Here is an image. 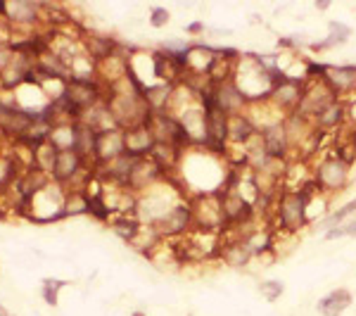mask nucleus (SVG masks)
I'll use <instances>...</instances> for the list:
<instances>
[{
	"label": "nucleus",
	"mask_w": 356,
	"mask_h": 316,
	"mask_svg": "<svg viewBox=\"0 0 356 316\" xmlns=\"http://www.w3.org/2000/svg\"><path fill=\"white\" fill-rule=\"evenodd\" d=\"M150 26L152 29H164L171 22V13L166 8H150Z\"/></svg>",
	"instance_id": "18"
},
{
	"label": "nucleus",
	"mask_w": 356,
	"mask_h": 316,
	"mask_svg": "<svg viewBox=\"0 0 356 316\" xmlns=\"http://www.w3.org/2000/svg\"><path fill=\"white\" fill-rule=\"evenodd\" d=\"M356 216V198L347 200L344 205H337L335 210H330L328 214L323 216V219L318 221V228L321 231H330V228H337V226H344V223H349Z\"/></svg>",
	"instance_id": "12"
},
{
	"label": "nucleus",
	"mask_w": 356,
	"mask_h": 316,
	"mask_svg": "<svg viewBox=\"0 0 356 316\" xmlns=\"http://www.w3.org/2000/svg\"><path fill=\"white\" fill-rule=\"evenodd\" d=\"M65 281H57V278H45L43 281V300L50 304V307H55L57 304V292L65 288Z\"/></svg>",
	"instance_id": "16"
},
{
	"label": "nucleus",
	"mask_w": 356,
	"mask_h": 316,
	"mask_svg": "<svg viewBox=\"0 0 356 316\" xmlns=\"http://www.w3.org/2000/svg\"><path fill=\"white\" fill-rule=\"evenodd\" d=\"M76 134H79V124H55L50 143H53L57 150H74Z\"/></svg>",
	"instance_id": "13"
},
{
	"label": "nucleus",
	"mask_w": 356,
	"mask_h": 316,
	"mask_svg": "<svg viewBox=\"0 0 356 316\" xmlns=\"http://www.w3.org/2000/svg\"><path fill=\"white\" fill-rule=\"evenodd\" d=\"M154 228L159 231L164 240H181L195 228V210H193V198H183L181 203L171 207L169 212L154 223Z\"/></svg>",
	"instance_id": "3"
},
{
	"label": "nucleus",
	"mask_w": 356,
	"mask_h": 316,
	"mask_svg": "<svg viewBox=\"0 0 356 316\" xmlns=\"http://www.w3.org/2000/svg\"><path fill=\"white\" fill-rule=\"evenodd\" d=\"M257 138H259V126L250 117V110L228 119V150H245Z\"/></svg>",
	"instance_id": "5"
},
{
	"label": "nucleus",
	"mask_w": 356,
	"mask_h": 316,
	"mask_svg": "<svg viewBox=\"0 0 356 316\" xmlns=\"http://www.w3.org/2000/svg\"><path fill=\"white\" fill-rule=\"evenodd\" d=\"M352 174H354L352 166L337 157L330 148L321 152L312 162V181H314L316 191L328 200L337 198V195H342L347 191L349 181H352Z\"/></svg>",
	"instance_id": "1"
},
{
	"label": "nucleus",
	"mask_w": 356,
	"mask_h": 316,
	"mask_svg": "<svg viewBox=\"0 0 356 316\" xmlns=\"http://www.w3.org/2000/svg\"><path fill=\"white\" fill-rule=\"evenodd\" d=\"M323 81L342 100L356 97V65H328Z\"/></svg>",
	"instance_id": "6"
},
{
	"label": "nucleus",
	"mask_w": 356,
	"mask_h": 316,
	"mask_svg": "<svg viewBox=\"0 0 356 316\" xmlns=\"http://www.w3.org/2000/svg\"><path fill=\"white\" fill-rule=\"evenodd\" d=\"M126 152L124 145V129H107L97 134V150H95V164L110 162Z\"/></svg>",
	"instance_id": "9"
},
{
	"label": "nucleus",
	"mask_w": 356,
	"mask_h": 316,
	"mask_svg": "<svg viewBox=\"0 0 356 316\" xmlns=\"http://www.w3.org/2000/svg\"><path fill=\"white\" fill-rule=\"evenodd\" d=\"M0 90H3V88H0Z\"/></svg>",
	"instance_id": "23"
},
{
	"label": "nucleus",
	"mask_w": 356,
	"mask_h": 316,
	"mask_svg": "<svg viewBox=\"0 0 356 316\" xmlns=\"http://www.w3.org/2000/svg\"><path fill=\"white\" fill-rule=\"evenodd\" d=\"M312 124L318 131L328 134V136H335L337 131L347 129V126H349V119H347V100H342V97L332 100L328 107H323V110L316 114V117L312 119Z\"/></svg>",
	"instance_id": "7"
},
{
	"label": "nucleus",
	"mask_w": 356,
	"mask_h": 316,
	"mask_svg": "<svg viewBox=\"0 0 356 316\" xmlns=\"http://www.w3.org/2000/svg\"><path fill=\"white\" fill-rule=\"evenodd\" d=\"M65 97L72 102V107L79 112V119H81L83 112L93 110L95 105L105 102V86L100 84V79H90V81L72 79V81H67Z\"/></svg>",
	"instance_id": "4"
},
{
	"label": "nucleus",
	"mask_w": 356,
	"mask_h": 316,
	"mask_svg": "<svg viewBox=\"0 0 356 316\" xmlns=\"http://www.w3.org/2000/svg\"><path fill=\"white\" fill-rule=\"evenodd\" d=\"M283 292H285V283H283V281L268 278V281H261V283H259V295L266 302H278L280 297H283Z\"/></svg>",
	"instance_id": "15"
},
{
	"label": "nucleus",
	"mask_w": 356,
	"mask_h": 316,
	"mask_svg": "<svg viewBox=\"0 0 356 316\" xmlns=\"http://www.w3.org/2000/svg\"><path fill=\"white\" fill-rule=\"evenodd\" d=\"M330 8V3H325V0H321V3H316V10H321V13H325V10Z\"/></svg>",
	"instance_id": "21"
},
{
	"label": "nucleus",
	"mask_w": 356,
	"mask_h": 316,
	"mask_svg": "<svg viewBox=\"0 0 356 316\" xmlns=\"http://www.w3.org/2000/svg\"><path fill=\"white\" fill-rule=\"evenodd\" d=\"M88 214V193L86 191H67L65 198V216Z\"/></svg>",
	"instance_id": "14"
},
{
	"label": "nucleus",
	"mask_w": 356,
	"mask_h": 316,
	"mask_svg": "<svg viewBox=\"0 0 356 316\" xmlns=\"http://www.w3.org/2000/svg\"><path fill=\"white\" fill-rule=\"evenodd\" d=\"M154 134L150 131V126H131V129H124V145L126 152L134 155V157H150L152 148H154Z\"/></svg>",
	"instance_id": "8"
},
{
	"label": "nucleus",
	"mask_w": 356,
	"mask_h": 316,
	"mask_svg": "<svg viewBox=\"0 0 356 316\" xmlns=\"http://www.w3.org/2000/svg\"><path fill=\"white\" fill-rule=\"evenodd\" d=\"M257 126H259V143L268 157L280 159V162H290L292 143L288 136V126H285V117H271Z\"/></svg>",
	"instance_id": "2"
},
{
	"label": "nucleus",
	"mask_w": 356,
	"mask_h": 316,
	"mask_svg": "<svg viewBox=\"0 0 356 316\" xmlns=\"http://www.w3.org/2000/svg\"><path fill=\"white\" fill-rule=\"evenodd\" d=\"M354 136H356V129H354Z\"/></svg>",
	"instance_id": "22"
},
{
	"label": "nucleus",
	"mask_w": 356,
	"mask_h": 316,
	"mask_svg": "<svg viewBox=\"0 0 356 316\" xmlns=\"http://www.w3.org/2000/svg\"><path fill=\"white\" fill-rule=\"evenodd\" d=\"M352 38V26H347L344 22L330 19L328 22V36L323 41H312L309 50L312 53H328V50H335L337 45H344Z\"/></svg>",
	"instance_id": "11"
},
{
	"label": "nucleus",
	"mask_w": 356,
	"mask_h": 316,
	"mask_svg": "<svg viewBox=\"0 0 356 316\" xmlns=\"http://www.w3.org/2000/svg\"><path fill=\"white\" fill-rule=\"evenodd\" d=\"M204 31H207V26H204L202 19L191 22V24L186 26V33H191V36H200V33H204Z\"/></svg>",
	"instance_id": "20"
},
{
	"label": "nucleus",
	"mask_w": 356,
	"mask_h": 316,
	"mask_svg": "<svg viewBox=\"0 0 356 316\" xmlns=\"http://www.w3.org/2000/svg\"><path fill=\"white\" fill-rule=\"evenodd\" d=\"M13 45L8 41H0V74L5 72V67L10 65V60H13Z\"/></svg>",
	"instance_id": "19"
},
{
	"label": "nucleus",
	"mask_w": 356,
	"mask_h": 316,
	"mask_svg": "<svg viewBox=\"0 0 356 316\" xmlns=\"http://www.w3.org/2000/svg\"><path fill=\"white\" fill-rule=\"evenodd\" d=\"M325 240H340V238H356V216L349 223L344 226H337V228H330V231L323 233Z\"/></svg>",
	"instance_id": "17"
},
{
	"label": "nucleus",
	"mask_w": 356,
	"mask_h": 316,
	"mask_svg": "<svg viewBox=\"0 0 356 316\" xmlns=\"http://www.w3.org/2000/svg\"><path fill=\"white\" fill-rule=\"evenodd\" d=\"M352 304H354L352 292H349L347 288H335L316 302V309H318L321 316H342L349 307H352Z\"/></svg>",
	"instance_id": "10"
}]
</instances>
